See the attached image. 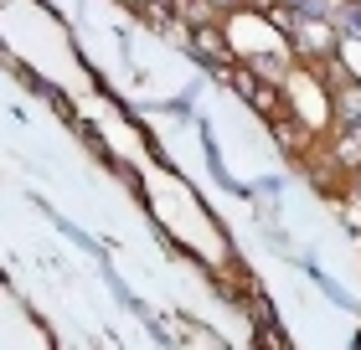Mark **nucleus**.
Segmentation results:
<instances>
[{"label":"nucleus","mask_w":361,"mask_h":350,"mask_svg":"<svg viewBox=\"0 0 361 350\" xmlns=\"http://www.w3.org/2000/svg\"><path fill=\"white\" fill-rule=\"evenodd\" d=\"M320 88H325V108H336V124H361V82L341 68V62H320Z\"/></svg>","instance_id":"f257e3e1"},{"label":"nucleus","mask_w":361,"mask_h":350,"mask_svg":"<svg viewBox=\"0 0 361 350\" xmlns=\"http://www.w3.org/2000/svg\"><path fill=\"white\" fill-rule=\"evenodd\" d=\"M294 165H300V170L310 175V186H315L320 196H331V201H341V196H346L351 170L331 155V144H325V149H310V155H305V160H294Z\"/></svg>","instance_id":"f03ea898"},{"label":"nucleus","mask_w":361,"mask_h":350,"mask_svg":"<svg viewBox=\"0 0 361 350\" xmlns=\"http://www.w3.org/2000/svg\"><path fill=\"white\" fill-rule=\"evenodd\" d=\"M191 52L196 57H207V68L227 77V68H233V46H227V31L222 26H212V21H196L191 26Z\"/></svg>","instance_id":"7ed1b4c3"},{"label":"nucleus","mask_w":361,"mask_h":350,"mask_svg":"<svg viewBox=\"0 0 361 350\" xmlns=\"http://www.w3.org/2000/svg\"><path fill=\"white\" fill-rule=\"evenodd\" d=\"M269 129H274V139H279V149H284L289 160H305L310 149H315V129H310V124H305L294 108L284 113V119H274Z\"/></svg>","instance_id":"20e7f679"},{"label":"nucleus","mask_w":361,"mask_h":350,"mask_svg":"<svg viewBox=\"0 0 361 350\" xmlns=\"http://www.w3.org/2000/svg\"><path fill=\"white\" fill-rule=\"evenodd\" d=\"M331 155L346 165L351 175H361V124H336V135H331Z\"/></svg>","instance_id":"39448f33"},{"label":"nucleus","mask_w":361,"mask_h":350,"mask_svg":"<svg viewBox=\"0 0 361 350\" xmlns=\"http://www.w3.org/2000/svg\"><path fill=\"white\" fill-rule=\"evenodd\" d=\"M248 104H253L258 119H269V124H274V119H284V113L294 108V104H289V93L279 88V82H258V93L248 98Z\"/></svg>","instance_id":"423d86ee"},{"label":"nucleus","mask_w":361,"mask_h":350,"mask_svg":"<svg viewBox=\"0 0 361 350\" xmlns=\"http://www.w3.org/2000/svg\"><path fill=\"white\" fill-rule=\"evenodd\" d=\"M227 82H233V93H243V98H253L258 93V68H227Z\"/></svg>","instance_id":"0eeeda50"},{"label":"nucleus","mask_w":361,"mask_h":350,"mask_svg":"<svg viewBox=\"0 0 361 350\" xmlns=\"http://www.w3.org/2000/svg\"><path fill=\"white\" fill-rule=\"evenodd\" d=\"M300 21H305V15L294 11V6H284V0H279V6L269 11V26H279L284 37H294V31H300Z\"/></svg>","instance_id":"6e6552de"},{"label":"nucleus","mask_w":361,"mask_h":350,"mask_svg":"<svg viewBox=\"0 0 361 350\" xmlns=\"http://www.w3.org/2000/svg\"><path fill=\"white\" fill-rule=\"evenodd\" d=\"M217 15H238V11H248V0H207Z\"/></svg>","instance_id":"1a4fd4ad"},{"label":"nucleus","mask_w":361,"mask_h":350,"mask_svg":"<svg viewBox=\"0 0 361 350\" xmlns=\"http://www.w3.org/2000/svg\"><path fill=\"white\" fill-rule=\"evenodd\" d=\"M248 6H253V11H264V15H269V11L279 6V0H248Z\"/></svg>","instance_id":"9d476101"},{"label":"nucleus","mask_w":361,"mask_h":350,"mask_svg":"<svg viewBox=\"0 0 361 350\" xmlns=\"http://www.w3.org/2000/svg\"><path fill=\"white\" fill-rule=\"evenodd\" d=\"M346 6H361V0H346Z\"/></svg>","instance_id":"9b49d317"},{"label":"nucleus","mask_w":361,"mask_h":350,"mask_svg":"<svg viewBox=\"0 0 361 350\" xmlns=\"http://www.w3.org/2000/svg\"><path fill=\"white\" fill-rule=\"evenodd\" d=\"M356 340H361V335H356Z\"/></svg>","instance_id":"f8f14e48"}]
</instances>
